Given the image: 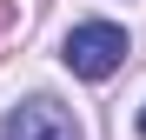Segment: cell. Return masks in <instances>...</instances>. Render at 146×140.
<instances>
[{"label":"cell","mask_w":146,"mask_h":140,"mask_svg":"<svg viewBox=\"0 0 146 140\" xmlns=\"http://www.w3.org/2000/svg\"><path fill=\"white\" fill-rule=\"evenodd\" d=\"M60 60L80 80H106V74L126 67V27H113V20H80V27L60 40Z\"/></svg>","instance_id":"obj_1"},{"label":"cell","mask_w":146,"mask_h":140,"mask_svg":"<svg viewBox=\"0 0 146 140\" xmlns=\"http://www.w3.org/2000/svg\"><path fill=\"white\" fill-rule=\"evenodd\" d=\"M0 140H80V120H73V113H66L60 100L33 93V100H20V107L7 113Z\"/></svg>","instance_id":"obj_2"},{"label":"cell","mask_w":146,"mask_h":140,"mask_svg":"<svg viewBox=\"0 0 146 140\" xmlns=\"http://www.w3.org/2000/svg\"><path fill=\"white\" fill-rule=\"evenodd\" d=\"M139 133H146V107H139Z\"/></svg>","instance_id":"obj_3"}]
</instances>
